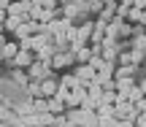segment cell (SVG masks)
Returning a JSON list of instances; mask_svg holds the SVG:
<instances>
[{
    "label": "cell",
    "instance_id": "obj_1",
    "mask_svg": "<svg viewBox=\"0 0 146 127\" xmlns=\"http://www.w3.org/2000/svg\"><path fill=\"white\" fill-rule=\"evenodd\" d=\"M27 76H30V81H43V79H49V76H54L52 62H38V60H33V65L27 68Z\"/></svg>",
    "mask_w": 146,
    "mask_h": 127
},
{
    "label": "cell",
    "instance_id": "obj_2",
    "mask_svg": "<svg viewBox=\"0 0 146 127\" xmlns=\"http://www.w3.org/2000/svg\"><path fill=\"white\" fill-rule=\"evenodd\" d=\"M68 119H70V124H84V127H95L98 124V116L95 114H87V111H81V108H68Z\"/></svg>",
    "mask_w": 146,
    "mask_h": 127
},
{
    "label": "cell",
    "instance_id": "obj_3",
    "mask_svg": "<svg viewBox=\"0 0 146 127\" xmlns=\"http://www.w3.org/2000/svg\"><path fill=\"white\" fill-rule=\"evenodd\" d=\"M87 97V87H84V81H81V87H76V89H70L68 92V97H65V108H78V103Z\"/></svg>",
    "mask_w": 146,
    "mask_h": 127
},
{
    "label": "cell",
    "instance_id": "obj_4",
    "mask_svg": "<svg viewBox=\"0 0 146 127\" xmlns=\"http://www.w3.org/2000/svg\"><path fill=\"white\" fill-rule=\"evenodd\" d=\"M30 0H11L8 8H5V14L8 16H27V11H30Z\"/></svg>",
    "mask_w": 146,
    "mask_h": 127
},
{
    "label": "cell",
    "instance_id": "obj_5",
    "mask_svg": "<svg viewBox=\"0 0 146 127\" xmlns=\"http://www.w3.org/2000/svg\"><path fill=\"white\" fill-rule=\"evenodd\" d=\"M54 54H57V46H54V43H43V46H38L35 52H33V57H35L38 62H52Z\"/></svg>",
    "mask_w": 146,
    "mask_h": 127
},
{
    "label": "cell",
    "instance_id": "obj_6",
    "mask_svg": "<svg viewBox=\"0 0 146 127\" xmlns=\"http://www.w3.org/2000/svg\"><path fill=\"white\" fill-rule=\"evenodd\" d=\"M68 65H73V52H57L52 57V70H65Z\"/></svg>",
    "mask_w": 146,
    "mask_h": 127
},
{
    "label": "cell",
    "instance_id": "obj_7",
    "mask_svg": "<svg viewBox=\"0 0 146 127\" xmlns=\"http://www.w3.org/2000/svg\"><path fill=\"white\" fill-rule=\"evenodd\" d=\"M95 73H98V70H95L89 62H84V65H76V70H73V76H76L78 81H92V79H95Z\"/></svg>",
    "mask_w": 146,
    "mask_h": 127
},
{
    "label": "cell",
    "instance_id": "obj_8",
    "mask_svg": "<svg viewBox=\"0 0 146 127\" xmlns=\"http://www.w3.org/2000/svg\"><path fill=\"white\" fill-rule=\"evenodd\" d=\"M33 60H35V57H33V52H22V49H19V52L11 57V62H14V68H30Z\"/></svg>",
    "mask_w": 146,
    "mask_h": 127
},
{
    "label": "cell",
    "instance_id": "obj_9",
    "mask_svg": "<svg viewBox=\"0 0 146 127\" xmlns=\"http://www.w3.org/2000/svg\"><path fill=\"white\" fill-rule=\"evenodd\" d=\"M38 84H41V95H43V97H54V92H57V79H54V76L38 81Z\"/></svg>",
    "mask_w": 146,
    "mask_h": 127
},
{
    "label": "cell",
    "instance_id": "obj_10",
    "mask_svg": "<svg viewBox=\"0 0 146 127\" xmlns=\"http://www.w3.org/2000/svg\"><path fill=\"white\" fill-rule=\"evenodd\" d=\"M62 111H68L62 100H57V97H46V114H52V116H60Z\"/></svg>",
    "mask_w": 146,
    "mask_h": 127
},
{
    "label": "cell",
    "instance_id": "obj_11",
    "mask_svg": "<svg viewBox=\"0 0 146 127\" xmlns=\"http://www.w3.org/2000/svg\"><path fill=\"white\" fill-rule=\"evenodd\" d=\"M27 19H30V16H8V14H5V22H3V30H5V32H14L16 27H19L22 22H27Z\"/></svg>",
    "mask_w": 146,
    "mask_h": 127
},
{
    "label": "cell",
    "instance_id": "obj_12",
    "mask_svg": "<svg viewBox=\"0 0 146 127\" xmlns=\"http://www.w3.org/2000/svg\"><path fill=\"white\" fill-rule=\"evenodd\" d=\"M138 70V65H119V68H114V79H133Z\"/></svg>",
    "mask_w": 146,
    "mask_h": 127
},
{
    "label": "cell",
    "instance_id": "obj_13",
    "mask_svg": "<svg viewBox=\"0 0 146 127\" xmlns=\"http://www.w3.org/2000/svg\"><path fill=\"white\" fill-rule=\"evenodd\" d=\"M16 52H19V43H16V41H5L3 46H0V57H3V60H11Z\"/></svg>",
    "mask_w": 146,
    "mask_h": 127
},
{
    "label": "cell",
    "instance_id": "obj_14",
    "mask_svg": "<svg viewBox=\"0 0 146 127\" xmlns=\"http://www.w3.org/2000/svg\"><path fill=\"white\" fill-rule=\"evenodd\" d=\"M89 60H92V52H89V46H81L78 52H73V62L84 65V62H89Z\"/></svg>",
    "mask_w": 146,
    "mask_h": 127
},
{
    "label": "cell",
    "instance_id": "obj_15",
    "mask_svg": "<svg viewBox=\"0 0 146 127\" xmlns=\"http://www.w3.org/2000/svg\"><path fill=\"white\" fill-rule=\"evenodd\" d=\"M98 103L114 106V103H116V92H114V89H103V92H100V97H98Z\"/></svg>",
    "mask_w": 146,
    "mask_h": 127
},
{
    "label": "cell",
    "instance_id": "obj_16",
    "mask_svg": "<svg viewBox=\"0 0 146 127\" xmlns=\"http://www.w3.org/2000/svg\"><path fill=\"white\" fill-rule=\"evenodd\" d=\"M78 108H81V111H87V114H95V108H98V100H95V97H84L81 103H78Z\"/></svg>",
    "mask_w": 146,
    "mask_h": 127
},
{
    "label": "cell",
    "instance_id": "obj_17",
    "mask_svg": "<svg viewBox=\"0 0 146 127\" xmlns=\"http://www.w3.org/2000/svg\"><path fill=\"white\" fill-rule=\"evenodd\" d=\"M60 84H62V87H68V89H76V87H81V81H78L73 73H65L62 79H60Z\"/></svg>",
    "mask_w": 146,
    "mask_h": 127
},
{
    "label": "cell",
    "instance_id": "obj_18",
    "mask_svg": "<svg viewBox=\"0 0 146 127\" xmlns=\"http://www.w3.org/2000/svg\"><path fill=\"white\" fill-rule=\"evenodd\" d=\"M130 46H133V49H141V52H146V32H143V35H133Z\"/></svg>",
    "mask_w": 146,
    "mask_h": 127
},
{
    "label": "cell",
    "instance_id": "obj_19",
    "mask_svg": "<svg viewBox=\"0 0 146 127\" xmlns=\"http://www.w3.org/2000/svg\"><path fill=\"white\" fill-rule=\"evenodd\" d=\"M130 60H133V65H141L143 60H146V52H141V49H133V52H130Z\"/></svg>",
    "mask_w": 146,
    "mask_h": 127
},
{
    "label": "cell",
    "instance_id": "obj_20",
    "mask_svg": "<svg viewBox=\"0 0 146 127\" xmlns=\"http://www.w3.org/2000/svg\"><path fill=\"white\" fill-rule=\"evenodd\" d=\"M27 92H30L33 97H43V95H41V84H38V81H30V84H27Z\"/></svg>",
    "mask_w": 146,
    "mask_h": 127
},
{
    "label": "cell",
    "instance_id": "obj_21",
    "mask_svg": "<svg viewBox=\"0 0 146 127\" xmlns=\"http://www.w3.org/2000/svg\"><path fill=\"white\" fill-rule=\"evenodd\" d=\"M141 97H143V92L138 89V87H133V89H130V97H127V100H130V103H138Z\"/></svg>",
    "mask_w": 146,
    "mask_h": 127
},
{
    "label": "cell",
    "instance_id": "obj_22",
    "mask_svg": "<svg viewBox=\"0 0 146 127\" xmlns=\"http://www.w3.org/2000/svg\"><path fill=\"white\" fill-rule=\"evenodd\" d=\"M127 11H130V5H127V3H119V5H116V16H119V19H125Z\"/></svg>",
    "mask_w": 146,
    "mask_h": 127
},
{
    "label": "cell",
    "instance_id": "obj_23",
    "mask_svg": "<svg viewBox=\"0 0 146 127\" xmlns=\"http://www.w3.org/2000/svg\"><path fill=\"white\" fill-rule=\"evenodd\" d=\"M116 62H122V65H133V60H130V52H125V54H116Z\"/></svg>",
    "mask_w": 146,
    "mask_h": 127
},
{
    "label": "cell",
    "instance_id": "obj_24",
    "mask_svg": "<svg viewBox=\"0 0 146 127\" xmlns=\"http://www.w3.org/2000/svg\"><path fill=\"white\" fill-rule=\"evenodd\" d=\"M89 52H92V57H100V52H103V46H100V43H92V46H89Z\"/></svg>",
    "mask_w": 146,
    "mask_h": 127
},
{
    "label": "cell",
    "instance_id": "obj_25",
    "mask_svg": "<svg viewBox=\"0 0 146 127\" xmlns=\"http://www.w3.org/2000/svg\"><path fill=\"white\" fill-rule=\"evenodd\" d=\"M133 8H138V11H146V0H133Z\"/></svg>",
    "mask_w": 146,
    "mask_h": 127
},
{
    "label": "cell",
    "instance_id": "obj_26",
    "mask_svg": "<svg viewBox=\"0 0 146 127\" xmlns=\"http://www.w3.org/2000/svg\"><path fill=\"white\" fill-rule=\"evenodd\" d=\"M135 108H138V111H141V114L146 111V97H141V100H138V103H135Z\"/></svg>",
    "mask_w": 146,
    "mask_h": 127
},
{
    "label": "cell",
    "instance_id": "obj_27",
    "mask_svg": "<svg viewBox=\"0 0 146 127\" xmlns=\"http://www.w3.org/2000/svg\"><path fill=\"white\" fill-rule=\"evenodd\" d=\"M135 22H138L141 27H146V11H141V14H138V19H135Z\"/></svg>",
    "mask_w": 146,
    "mask_h": 127
},
{
    "label": "cell",
    "instance_id": "obj_28",
    "mask_svg": "<svg viewBox=\"0 0 146 127\" xmlns=\"http://www.w3.org/2000/svg\"><path fill=\"white\" fill-rule=\"evenodd\" d=\"M138 89H141V92H143V95H146V79L141 81V84H138Z\"/></svg>",
    "mask_w": 146,
    "mask_h": 127
},
{
    "label": "cell",
    "instance_id": "obj_29",
    "mask_svg": "<svg viewBox=\"0 0 146 127\" xmlns=\"http://www.w3.org/2000/svg\"><path fill=\"white\" fill-rule=\"evenodd\" d=\"M3 22H5V11L0 8V27H3Z\"/></svg>",
    "mask_w": 146,
    "mask_h": 127
},
{
    "label": "cell",
    "instance_id": "obj_30",
    "mask_svg": "<svg viewBox=\"0 0 146 127\" xmlns=\"http://www.w3.org/2000/svg\"><path fill=\"white\" fill-rule=\"evenodd\" d=\"M100 3H103V5H114L116 0H100Z\"/></svg>",
    "mask_w": 146,
    "mask_h": 127
},
{
    "label": "cell",
    "instance_id": "obj_31",
    "mask_svg": "<svg viewBox=\"0 0 146 127\" xmlns=\"http://www.w3.org/2000/svg\"><path fill=\"white\" fill-rule=\"evenodd\" d=\"M116 3H127V0H116Z\"/></svg>",
    "mask_w": 146,
    "mask_h": 127
},
{
    "label": "cell",
    "instance_id": "obj_32",
    "mask_svg": "<svg viewBox=\"0 0 146 127\" xmlns=\"http://www.w3.org/2000/svg\"><path fill=\"white\" fill-rule=\"evenodd\" d=\"M143 32H146V27H143Z\"/></svg>",
    "mask_w": 146,
    "mask_h": 127
}]
</instances>
